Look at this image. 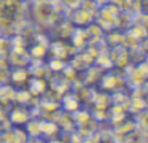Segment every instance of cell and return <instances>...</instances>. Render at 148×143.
Listing matches in <instances>:
<instances>
[{
	"mask_svg": "<svg viewBox=\"0 0 148 143\" xmlns=\"http://www.w3.org/2000/svg\"><path fill=\"white\" fill-rule=\"evenodd\" d=\"M40 127H42V138H53V137H58L61 129L59 126L51 119H45V118H40Z\"/></svg>",
	"mask_w": 148,
	"mask_h": 143,
	"instance_id": "cell-20",
	"label": "cell"
},
{
	"mask_svg": "<svg viewBox=\"0 0 148 143\" xmlns=\"http://www.w3.org/2000/svg\"><path fill=\"white\" fill-rule=\"evenodd\" d=\"M7 108L3 107V105H0V119H5V118H7Z\"/></svg>",
	"mask_w": 148,
	"mask_h": 143,
	"instance_id": "cell-33",
	"label": "cell"
},
{
	"mask_svg": "<svg viewBox=\"0 0 148 143\" xmlns=\"http://www.w3.org/2000/svg\"><path fill=\"white\" fill-rule=\"evenodd\" d=\"M24 130L29 137H42V127H40V118H30L24 124Z\"/></svg>",
	"mask_w": 148,
	"mask_h": 143,
	"instance_id": "cell-23",
	"label": "cell"
},
{
	"mask_svg": "<svg viewBox=\"0 0 148 143\" xmlns=\"http://www.w3.org/2000/svg\"><path fill=\"white\" fill-rule=\"evenodd\" d=\"M80 6H81V8H84L86 11H89V13H92V14H94V13L97 11V8H99L100 5L96 2V0H83Z\"/></svg>",
	"mask_w": 148,
	"mask_h": 143,
	"instance_id": "cell-29",
	"label": "cell"
},
{
	"mask_svg": "<svg viewBox=\"0 0 148 143\" xmlns=\"http://www.w3.org/2000/svg\"><path fill=\"white\" fill-rule=\"evenodd\" d=\"M67 18L70 19V22L75 25V27H86L88 24H91V22L94 21L92 13L86 11V10L81 8V6L67 11Z\"/></svg>",
	"mask_w": 148,
	"mask_h": 143,
	"instance_id": "cell-10",
	"label": "cell"
},
{
	"mask_svg": "<svg viewBox=\"0 0 148 143\" xmlns=\"http://www.w3.org/2000/svg\"><path fill=\"white\" fill-rule=\"evenodd\" d=\"M67 14L65 10L58 5V2H30L29 0V19H32L40 29L49 30L58 21Z\"/></svg>",
	"mask_w": 148,
	"mask_h": 143,
	"instance_id": "cell-2",
	"label": "cell"
},
{
	"mask_svg": "<svg viewBox=\"0 0 148 143\" xmlns=\"http://www.w3.org/2000/svg\"><path fill=\"white\" fill-rule=\"evenodd\" d=\"M13 49L11 37L5 34H0V57H8V54Z\"/></svg>",
	"mask_w": 148,
	"mask_h": 143,
	"instance_id": "cell-26",
	"label": "cell"
},
{
	"mask_svg": "<svg viewBox=\"0 0 148 143\" xmlns=\"http://www.w3.org/2000/svg\"><path fill=\"white\" fill-rule=\"evenodd\" d=\"M97 3H99V5H103V3H108L110 0H96Z\"/></svg>",
	"mask_w": 148,
	"mask_h": 143,
	"instance_id": "cell-34",
	"label": "cell"
},
{
	"mask_svg": "<svg viewBox=\"0 0 148 143\" xmlns=\"http://www.w3.org/2000/svg\"><path fill=\"white\" fill-rule=\"evenodd\" d=\"M30 78V73L27 67H14L10 70V84H13L16 89L26 88L27 81Z\"/></svg>",
	"mask_w": 148,
	"mask_h": 143,
	"instance_id": "cell-14",
	"label": "cell"
},
{
	"mask_svg": "<svg viewBox=\"0 0 148 143\" xmlns=\"http://www.w3.org/2000/svg\"><path fill=\"white\" fill-rule=\"evenodd\" d=\"M14 94H16V88L13 84H2L0 86V105H3L5 108H10L14 103Z\"/></svg>",
	"mask_w": 148,
	"mask_h": 143,
	"instance_id": "cell-18",
	"label": "cell"
},
{
	"mask_svg": "<svg viewBox=\"0 0 148 143\" xmlns=\"http://www.w3.org/2000/svg\"><path fill=\"white\" fill-rule=\"evenodd\" d=\"M45 143H65V142L58 135V137H53V138H46V140H45Z\"/></svg>",
	"mask_w": 148,
	"mask_h": 143,
	"instance_id": "cell-32",
	"label": "cell"
},
{
	"mask_svg": "<svg viewBox=\"0 0 148 143\" xmlns=\"http://www.w3.org/2000/svg\"><path fill=\"white\" fill-rule=\"evenodd\" d=\"M86 30H88V35H89V38H91V43H97V41H102V38H103V29L100 27V25H97L96 22H91V24H88L86 25Z\"/></svg>",
	"mask_w": 148,
	"mask_h": 143,
	"instance_id": "cell-24",
	"label": "cell"
},
{
	"mask_svg": "<svg viewBox=\"0 0 148 143\" xmlns=\"http://www.w3.org/2000/svg\"><path fill=\"white\" fill-rule=\"evenodd\" d=\"M7 60L11 68H14V67H29V64L32 62L30 54L26 48H13L11 53L8 54Z\"/></svg>",
	"mask_w": 148,
	"mask_h": 143,
	"instance_id": "cell-11",
	"label": "cell"
},
{
	"mask_svg": "<svg viewBox=\"0 0 148 143\" xmlns=\"http://www.w3.org/2000/svg\"><path fill=\"white\" fill-rule=\"evenodd\" d=\"M29 18V0H0V34L13 35Z\"/></svg>",
	"mask_w": 148,
	"mask_h": 143,
	"instance_id": "cell-1",
	"label": "cell"
},
{
	"mask_svg": "<svg viewBox=\"0 0 148 143\" xmlns=\"http://www.w3.org/2000/svg\"><path fill=\"white\" fill-rule=\"evenodd\" d=\"M123 41H124V30H119V29L107 30L102 38V43L105 44V48L123 46Z\"/></svg>",
	"mask_w": 148,
	"mask_h": 143,
	"instance_id": "cell-16",
	"label": "cell"
},
{
	"mask_svg": "<svg viewBox=\"0 0 148 143\" xmlns=\"http://www.w3.org/2000/svg\"><path fill=\"white\" fill-rule=\"evenodd\" d=\"M115 6H118L121 11H129L131 13V5H132V0H110Z\"/></svg>",
	"mask_w": 148,
	"mask_h": 143,
	"instance_id": "cell-30",
	"label": "cell"
},
{
	"mask_svg": "<svg viewBox=\"0 0 148 143\" xmlns=\"http://www.w3.org/2000/svg\"><path fill=\"white\" fill-rule=\"evenodd\" d=\"M112 59L113 68L124 70L127 65H131V53L126 46H115V48H107Z\"/></svg>",
	"mask_w": 148,
	"mask_h": 143,
	"instance_id": "cell-8",
	"label": "cell"
},
{
	"mask_svg": "<svg viewBox=\"0 0 148 143\" xmlns=\"http://www.w3.org/2000/svg\"><path fill=\"white\" fill-rule=\"evenodd\" d=\"M37 102H38V99L34 97V95L29 92V89H27V88L16 89V94H14V103L23 105V107L29 108V107H32V105H35Z\"/></svg>",
	"mask_w": 148,
	"mask_h": 143,
	"instance_id": "cell-19",
	"label": "cell"
},
{
	"mask_svg": "<svg viewBox=\"0 0 148 143\" xmlns=\"http://www.w3.org/2000/svg\"><path fill=\"white\" fill-rule=\"evenodd\" d=\"M75 54V49L69 40H59V38H51L48 46V57H56V59H61L69 62L70 57Z\"/></svg>",
	"mask_w": 148,
	"mask_h": 143,
	"instance_id": "cell-6",
	"label": "cell"
},
{
	"mask_svg": "<svg viewBox=\"0 0 148 143\" xmlns=\"http://www.w3.org/2000/svg\"><path fill=\"white\" fill-rule=\"evenodd\" d=\"M26 143H45V138H42V137H29Z\"/></svg>",
	"mask_w": 148,
	"mask_h": 143,
	"instance_id": "cell-31",
	"label": "cell"
},
{
	"mask_svg": "<svg viewBox=\"0 0 148 143\" xmlns=\"http://www.w3.org/2000/svg\"><path fill=\"white\" fill-rule=\"evenodd\" d=\"M27 138V132L19 126H10L0 132V143H26Z\"/></svg>",
	"mask_w": 148,
	"mask_h": 143,
	"instance_id": "cell-9",
	"label": "cell"
},
{
	"mask_svg": "<svg viewBox=\"0 0 148 143\" xmlns=\"http://www.w3.org/2000/svg\"><path fill=\"white\" fill-rule=\"evenodd\" d=\"M147 138H148V133L145 130L135 127L134 130H131L129 133H126L124 137L119 138L121 143H147Z\"/></svg>",
	"mask_w": 148,
	"mask_h": 143,
	"instance_id": "cell-21",
	"label": "cell"
},
{
	"mask_svg": "<svg viewBox=\"0 0 148 143\" xmlns=\"http://www.w3.org/2000/svg\"><path fill=\"white\" fill-rule=\"evenodd\" d=\"M61 110L62 111H67V113H73V111H77L78 108L81 107L80 105V102H78V99L75 97V94L72 92V89L70 91H67L65 94H62V97H61Z\"/></svg>",
	"mask_w": 148,
	"mask_h": 143,
	"instance_id": "cell-17",
	"label": "cell"
},
{
	"mask_svg": "<svg viewBox=\"0 0 148 143\" xmlns=\"http://www.w3.org/2000/svg\"><path fill=\"white\" fill-rule=\"evenodd\" d=\"M81 2H83V0H58V5L61 6L62 10H65V11H70V10H73V8H78V6L81 5Z\"/></svg>",
	"mask_w": 148,
	"mask_h": 143,
	"instance_id": "cell-28",
	"label": "cell"
},
{
	"mask_svg": "<svg viewBox=\"0 0 148 143\" xmlns=\"http://www.w3.org/2000/svg\"><path fill=\"white\" fill-rule=\"evenodd\" d=\"M132 18H134L132 13L119 11L118 16H116V29H119V30H126V29H129L131 24H132Z\"/></svg>",
	"mask_w": 148,
	"mask_h": 143,
	"instance_id": "cell-25",
	"label": "cell"
},
{
	"mask_svg": "<svg viewBox=\"0 0 148 143\" xmlns=\"http://www.w3.org/2000/svg\"><path fill=\"white\" fill-rule=\"evenodd\" d=\"M26 88L29 89V92L34 95V97H42L43 94L48 89V81L45 78H38V76H30L29 81H27Z\"/></svg>",
	"mask_w": 148,
	"mask_h": 143,
	"instance_id": "cell-15",
	"label": "cell"
},
{
	"mask_svg": "<svg viewBox=\"0 0 148 143\" xmlns=\"http://www.w3.org/2000/svg\"><path fill=\"white\" fill-rule=\"evenodd\" d=\"M96 86H88V84H78L72 88V92L75 94V97L78 99L81 107H89L92 103L94 94H96Z\"/></svg>",
	"mask_w": 148,
	"mask_h": 143,
	"instance_id": "cell-12",
	"label": "cell"
},
{
	"mask_svg": "<svg viewBox=\"0 0 148 143\" xmlns=\"http://www.w3.org/2000/svg\"><path fill=\"white\" fill-rule=\"evenodd\" d=\"M46 64H48L51 73H61L62 70H64V67L67 65V62H65V60L56 59V57H48V59H46Z\"/></svg>",
	"mask_w": 148,
	"mask_h": 143,
	"instance_id": "cell-27",
	"label": "cell"
},
{
	"mask_svg": "<svg viewBox=\"0 0 148 143\" xmlns=\"http://www.w3.org/2000/svg\"><path fill=\"white\" fill-rule=\"evenodd\" d=\"M100 91H105L108 94L112 92H118V91H126L127 88V81H126V75L123 70L119 68H110L105 70L100 76L99 83L96 86Z\"/></svg>",
	"mask_w": 148,
	"mask_h": 143,
	"instance_id": "cell-3",
	"label": "cell"
},
{
	"mask_svg": "<svg viewBox=\"0 0 148 143\" xmlns=\"http://www.w3.org/2000/svg\"><path fill=\"white\" fill-rule=\"evenodd\" d=\"M94 65L99 67V68L103 70V72L113 68V64H112V59H110V54H108V49H107V48L99 53V56L96 57V60H94Z\"/></svg>",
	"mask_w": 148,
	"mask_h": 143,
	"instance_id": "cell-22",
	"label": "cell"
},
{
	"mask_svg": "<svg viewBox=\"0 0 148 143\" xmlns=\"http://www.w3.org/2000/svg\"><path fill=\"white\" fill-rule=\"evenodd\" d=\"M7 118H8V121H10L11 126L23 127L24 124L32 118V114H30V110L27 107L13 103L10 108H8V111H7Z\"/></svg>",
	"mask_w": 148,
	"mask_h": 143,
	"instance_id": "cell-7",
	"label": "cell"
},
{
	"mask_svg": "<svg viewBox=\"0 0 148 143\" xmlns=\"http://www.w3.org/2000/svg\"><path fill=\"white\" fill-rule=\"evenodd\" d=\"M30 2H42V0H30ZM45 2H58V0H45Z\"/></svg>",
	"mask_w": 148,
	"mask_h": 143,
	"instance_id": "cell-35",
	"label": "cell"
},
{
	"mask_svg": "<svg viewBox=\"0 0 148 143\" xmlns=\"http://www.w3.org/2000/svg\"><path fill=\"white\" fill-rule=\"evenodd\" d=\"M121 10L118 6H115L112 2L103 3L97 8V11L94 13V22L97 25L103 29V32L112 30V29H116V16Z\"/></svg>",
	"mask_w": 148,
	"mask_h": 143,
	"instance_id": "cell-5",
	"label": "cell"
},
{
	"mask_svg": "<svg viewBox=\"0 0 148 143\" xmlns=\"http://www.w3.org/2000/svg\"><path fill=\"white\" fill-rule=\"evenodd\" d=\"M123 72L126 75V81H127L129 89L147 86V79H148V62L147 60H142L138 64H131Z\"/></svg>",
	"mask_w": 148,
	"mask_h": 143,
	"instance_id": "cell-4",
	"label": "cell"
},
{
	"mask_svg": "<svg viewBox=\"0 0 148 143\" xmlns=\"http://www.w3.org/2000/svg\"><path fill=\"white\" fill-rule=\"evenodd\" d=\"M69 43L73 46L75 51H80L83 48H86L91 43V38L88 35L86 27H75L72 35H70V38H69Z\"/></svg>",
	"mask_w": 148,
	"mask_h": 143,
	"instance_id": "cell-13",
	"label": "cell"
}]
</instances>
